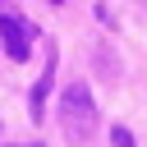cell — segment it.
Masks as SVG:
<instances>
[{
	"label": "cell",
	"instance_id": "obj_6",
	"mask_svg": "<svg viewBox=\"0 0 147 147\" xmlns=\"http://www.w3.org/2000/svg\"><path fill=\"white\" fill-rule=\"evenodd\" d=\"M28 147H37V142H28Z\"/></svg>",
	"mask_w": 147,
	"mask_h": 147
},
{
	"label": "cell",
	"instance_id": "obj_1",
	"mask_svg": "<svg viewBox=\"0 0 147 147\" xmlns=\"http://www.w3.org/2000/svg\"><path fill=\"white\" fill-rule=\"evenodd\" d=\"M60 129L74 147L92 142L96 133V101H92V87L87 83H69L64 96H60Z\"/></svg>",
	"mask_w": 147,
	"mask_h": 147
},
{
	"label": "cell",
	"instance_id": "obj_2",
	"mask_svg": "<svg viewBox=\"0 0 147 147\" xmlns=\"http://www.w3.org/2000/svg\"><path fill=\"white\" fill-rule=\"evenodd\" d=\"M32 37H37V28L23 14H0V41H5L9 60H28L32 55Z\"/></svg>",
	"mask_w": 147,
	"mask_h": 147
},
{
	"label": "cell",
	"instance_id": "obj_5",
	"mask_svg": "<svg viewBox=\"0 0 147 147\" xmlns=\"http://www.w3.org/2000/svg\"><path fill=\"white\" fill-rule=\"evenodd\" d=\"M51 5H60V0H51Z\"/></svg>",
	"mask_w": 147,
	"mask_h": 147
},
{
	"label": "cell",
	"instance_id": "obj_3",
	"mask_svg": "<svg viewBox=\"0 0 147 147\" xmlns=\"http://www.w3.org/2000/svg\"><path fill=\"white\" fill-rule=\"evenodd\" d=\"M51 83H55V51L46 55V74L37 78V87H32V119H41L46 115V92H51Z\"/></svg>",
	"mask_w": 147,
	"mask_h": 147
},
{
	"label": "cell",
	"instance_id": "obj_4",
	"mask_svg": "<svg viewBox=\"0 0 147 147\" xmlns=\"http://www.w3.org/2000/svg\"><path fill=\"white\" fill-rule=\"evenodd\" d=\"M110 147H138V142H133V133H129L124 124H115V129H110Z\"/></svg>",
	"mask_w": 147,
	"mask_h": 147
}]
</instances>
